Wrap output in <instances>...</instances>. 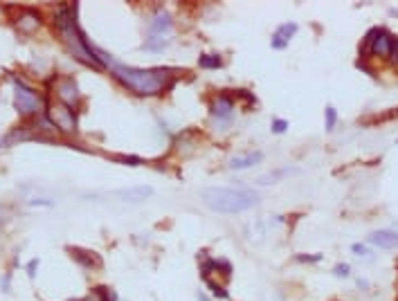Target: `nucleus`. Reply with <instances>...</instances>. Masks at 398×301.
I'll list each match as a JSON object with an SVG mask.
<instances>
[{"mask_svg": "<svg viewBox=\"0 0 398 301\" xmlns=\"http://www.w3.org/2000/svg\"><path fill=\"white\" fill-rule=\"evenodd\" d=\"M113 77L128 90H133L140 97L162 95L165 90H171L176 84V74L165 67H131L122 63H113Z\"/></svg>", "mask_w": 398, "mask_h": 301, "instance_id": "obj_1", "label": "nucleus"}, {"mask_svg": "<svg viewBox=\"0 0 398 301\" xmlns=\"http://www.w3.org/2000/svg\"><path fill=\"white\" fill-rule=\"evenodd\" d=\"M76 5H61L59 12L54 16V27L59 32V36L63 38V43L68 45V50L72 52L79 61H84L86 65L93 67H104V63L95 56V45H90V41L86 38V34L76 25Z\"/></svg>", "mask_w": 398, "mask_h": 301, "instance_id": "obj_2", "label": "nucleus"}, {"mask_svg": "<svg viewBox=\"0 0 398 301\" xmlns=\"http://www.w3.org/2000/svg\"><path fill=\"white\" fill-rule=\"evenodd\" d=\"M200 200L216 213H241L259 205V193L248 187H205Z\"/></svg>", "mask_w": 398, "mask_h": 301, "instance_id": "obj_3", "label": "nucleus"}, {"mask_svg": "<svg viewBox=\"0 0 398 301\" xmlns=\"http://www.w3.org/2000/svg\"><path fill=\"white\" fill-rule=\"evenodd\" d=\"M369 56H380V59H394L398 61V38L382 27H373L364 36L362 43V59Z\"/></svg>", "mask_w": 398, "mask_h": 301, "instance_id": "obj_4", "label": "nucleus"}, {"mask_svg": "<svg viewBox=\"0 0 398 301\" xmlns=\"http://www.w3.org/2000/svg\"><path fill=\"white\" fill-rule=\"evenodd\" d=\"M14 108L21 113V117L38 115L43 110V97L21 79H14Z\"/></svg>", "mask_w": 398, "mask_h": 301, "instance_id": "obj_5", "label": "nucleus"}, {"mask_svg": "<svg viewBox=\"0 0 398 301\" xmlns=\"http://www.w3.org/2000/svg\"><path fill=\"white\" fill-rule=\"evenodd\" d=\"M47 121H50L52 126H54L56 130H61V133L70 135L76 130V113L74 108H70V106H65L63 101H52L50 106H47Z\"/></svg>", "mask_w": 398, "mask_h": 301, "instance_id": "obj_6", "label": "nucleus"}, {"mask_svg": "<svg viewBox=\"0 0 398 301\" xmlns=\"http://www.w3.org/2000/svg\"><path fill=\"white\" fill-rule=\"evenodd\" d=\"M56 97L65 106H70V108L79 101V88H76V81L72 77H63V79L56 81Z\"/></svg>", "mask_w": 398, "mask_h": 301, "instance_id": "obj_7", "label": "nucleus"}, {"mask_svg": "<svg viewBox=\"0 0 398 301\" xmlns=\"http://www.w3.org/2000/svg\"><path fill=\"white\" fill-rule=\"evenodd\" d=\"M234 113V99L229 95H218L212 104V117H216L220 124H227Z\"/></svg>", "mask_w": 398, "mask_h": 301, "instance_id": "obj_8", "label": "nucleus"}, {"mask_svg": "<svg viewBox=\"0 0 398 301\" xmlns=\"http://www.w3.org/2000/svg\"><path fill=\"white\" fill-rule=\"evenodd\" d=\"M115 196H117L122 202H144L146 198H151V196H153V187L140 184V187L119 189V191H115Z\"/></svg>", "mask_w": 398, "mask_h": 301, "instance_id": "obj_9", "label": "nucleus"}, {"mask_svg": "<svg viewBox=\"0 0 398 301\" xmlns=\"http://www.w3.org/2000/svg\"><path fill=\"white\" fill-rule=\"evenodd\" d=\"M70 256L81 265L84 270H95V268H102V259H99L95 252L88 250H81V247H68Z\"/></svg>", "mask_w": 398, "mask_h": 301, "instance_id": "obj_10", "label": "nucleus"}, {"mask_svg": "<svg viewBox=\"0 0 398 301\" xmlns=\"http://www.w3.org/2000/svg\"><path fill=\"white\" fill-rule=\"evenodd\" d=\"M369 243L380 250H398V232L394 230H380L369 236Z\"/></svg>", "mask_w": 398, "mask_h": 301, "instance_id": "obj_11", "label": "nucleus"}, {"mask_svg": "<svg viewBox=\"0 0 398 301\" xmlns=\"http://www.w3.org/2000/svg\"><path fill=\"white\" fill-rule=\"evenodd\" d=\"M295 32H297V23H284V25H279L275 30V34H272L270 45L275 47V50H284L290 43V38L295 36Z\"/></svg>", "mask_w": 398, "mask_h": 301, "instance_id": "obj_12", "label": "nucleus"}, {"mask_svg": "<svg viewBox=\"0 0 398 301\" xmlns=\"http://www.w3.org/2000/svg\"><path fill=\"white\" fill-rule=\"evenodd\" d=\"M171 27H174V23H171V16L167 12H157L155 16L151 18V23H148L151 36H165V34L171 32Z\"/></svg>", "mask_w": 398, "mask_h": 301, "instance_id": "obj_13", "label": "nucleus"}, {"mask_svg": "<svg viewBox=\"0 0 398 301\" xmlns=\"http://www.w3.org/2000/svg\"><path fill=\"white\" fill-rule=\"evenodd\" d=\"M18 30L23 34H32L41 27V16L34 12V9H23L21 12V18H18Z\"/></svg>", "mask_w": 398, "mask_h": 301, "instance_id": "obj_14", "label": "nucleus"}, {"mask_svg": "<svg viewBox=\"0 0 398 301\" xmlns=\"http://www.w3.org/2000/svg\"><path fill=\"white\" fill-rule=\"evenodd\" d=\"M263 160V153L261 150H252V153H246V155H238L229 162V169L232 171H243V169H250L254 164H259Z\"/></svg>", "mask_w": 398, "mask_h": 301, "instance_id": "obj_15", "label": "nucleus"}, {"mask_svg": "<svg viewBox=\"0 0 398 301\" xmlns=\"http://www.w3.org/2000/svg\"><path fill=\"white\" fill-rule=\"evenodd\" d=\"M81 301H117V294L108 288H93Z\"/></svg>", "mask_w": 398, "mask_h": 301, "instance_id": "obj_16", "label": "nucleus"}, {"mask_svg": "<svg viewBox=\"0 0 398 301\" xmlns=\"http://www.w3.org/2000/svg\"><path fill=\"white\" fill-rule=\"evenodd\" d=\"M290 173H295V169H279V171H270V173H266V176L259 178L257 184H261V187H266V184H275L277 180L290 176Z\"/></svg>", "mask_w": 398, "mask_h": 301, "instance_id": "obj_17", "label": "nucleus"}, {"mask_svg": "<svg viewBox=\"0 0 398 301\" xmlns=\"http://www.w3.org/2000/svg\"><path fill=\"white\" fill-rule=\"evenodd\" d=\"M205 285L209 288V292H212V297H214V299H229L227 288H225L223 283H218L216 279H205Z\"/></svg>", "mask_w": 398, "mask_h": 301, "instance_id": "obj_18", "label": "nucleus"}, {"mask_svg": "<svg viewBox=\"0 0 398 301\" xmlns=\"http://www.w3.org/2000/svg\"><path fill=\"white\" fill-rule=\"evenodd\" d=\"M198 65L200 67H207V70H218V67L223 65V59H220L218 54H203L198 59Z\"/></svg>", "mask_w": 398, "mask_h": 301, "instance_id": "obj_19", "label": "nucleus"}, {"mask_svg": "<svg viewBox=\"0 0 398 301\" xmlns=\"http://www.w3.org/2000/svg\"><path fill=\"white\" fill-rule=\"evenodd\" d=\"M167 45H169V38H165V36H148L144 43V47L151 52H162Z\"/></svg>", "mask_w": 398, "mask_h": 301, "instance_id": "obj_20", "label": "nucleus"}, {"mask_svg": "<svg viewBox=\"0 0 398 301\" xmlns=\"http://www.w3.org/2000/svg\"><path fill=\"white\" fill-rule=\"evenodd\" d=\"M295 261L297 263H322L324 254H297Z\"/></svg>", "mask_w": 398, "mask_h": 301, "instance_id": "obj_21", "label": "nucleus"}, {"mask_svg": "<svg viewBox=\"0 0 398 301\" xmlns=\"http://www.w3.org/2000/svg\"><path fill=\"white\" fill-rule=\"evenodd\" d=\"M324 119H326V130H333L335 128V121H338V113H335L333 106H326Z\"/></svg>", "mask_w": 398, "mask_h": 301, "instance_id": "obj_22", "label": "nucleus"}, {"mask_svg": "<svg viewBox=\"0 0 398 301\" xmlns=\"http://www.w3.org/2000/svg\"><path fill=\"white\" fill-rule=\"evenodd\" d=\"M351 252H353L356 256H360V259H369V256L373 254V252L369 250V247L364 245V243H353V245H351Z\"/></svg>", "mask_w": 398, "mask_h": 301, "instance_id": "obj_23", "label": "nucleus"}, {"mask_svg": "<svg viewBox=\"0 0 398 301\" xmlns=\"http://www.w3.org/2000/svg\"><path fill=\"white\" fill-rule=\"evenodd\" d=\"M333 274L338 276V279H347V276H351V265H349V263H338L333 268Z\"/></svg>", "mask_w": 398, "mask_h": 301, "instance_id": "obj_24", "label": "nucleus"}, {"mask_svg": "<svg viewBox=\"0 0 398 301\" xmlns=\"http://www.w3.org/2000/svg\"><path fill=\"white\" fill-rule=\"evenodd\" d=\"M117 162H124V164H128V167H140L142 164V160L140 158H135V155H117Z\"/></svg>", "mask_w": 398, "mask_h": 301, "instance_id": "obj_25", "label": "nucleus"}, {"mask_svg": "<svg viewBox=\"0 0 398 301\" xmlns=\"http://www.w3.org/2000/svg\"><path fill=\"white\" fill-rule=\"evenodd\" d=\"M286 128H288V121H286V119H275V121H272V130H275V133H284Z\"/></svg>", "mask_w": 398, "mask_h": 301, "instance_id": "obj_26", "label": "nucleus"}, {"mask_svg": "<svg viewBox=\"0 0 398 301\" xmlns=\"http://www.w3.org/2000/svg\"><path fill=\"white\" fill-rule=\"evenodd\" d=\"M38 263H41V261H38V259H32L30 263H27V276H30V279H34V276H36Z\"/></svg>", "mask_w": 398, "mask_h": 301, "instance_id": "obj_27", "label": "nucleus"}, {"mask_svg": "<svg viewBox=\"0 0 398 301\" xmlns=\"http://www.w3.org/2000/svg\"><path fill=\"white\" fill-rule=\"evenodd\" d=\"M30 205L32 207H52L54 202L47 200V198H34V200H30Z\"/></svg>", "mask_w": 398, "mask_h": 301, "instance_id": "obj_28", "label": "nucleus"}, {"mask_svg": "<svg viewBox=\"0 0 398 301\" xmlns=\"http://www.w3.org/2000/svg\"><path fill=\"white\" fill-rule=\"evenodd\" d=\"M9 283H12V274L7 272V274L3 276V283H0V285H3V292H9Z\"/></svg>", "mask_w": 398, "mask_h": 301, "instance_id": "obj_29", "label": "nucleus"}, {"mask_svg": "<svg viewBox=\"0 0 398 301\" xmlns=\"http://www.w3.org/2000/svg\"><path fill=\"white\" fill-rule=\"evenodd\" d=\"M356 283H358V288H360V290H369V281L367 279H358Z\"/></svg>", "mask_w": 398, "mask_h": 301, "instance_id": "obj_30", "label": "nucleus"}]
</instances>
